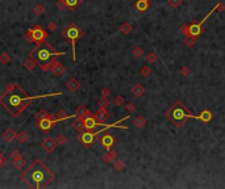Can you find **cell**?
Wrapping results in <instances>:
<instances>
[{
  "label": "cell",
  "mask_w": 225,
  "mask_h": 189,
  "mask_svg": "<svg viewBox=\"0 0 225 189\" xmlns=\"http://www.w3.org/2000/svg\"><path fill=\"white\" fill-rule=\"evenodd\" d=\"M21 180L27 184L29 188L33 189H41L46 188L47 185L55 180V175L49 168L46 164H43L40 159H36L28 169L22 172Z\"/></svg>",
  "instance_id": "6da1fadb"
},
{
  "label": "cell",
  "mask_w": 225,
  "mask_h": 189,
  "mask_svg": "<svg viewBox=\"0 0 225 189\" xmlns=\"http://www.w3.org/2000/svg\"><path fill=\"white\" fill-rule=\"evenodd\" d=\"M18 88H20V87H18ZM16 91L11 92V93H7L6 92L4 95L0 96V104H2L4 106V109H6L11 116H13V117H17L20 113H22L29 106L31 101L33 100V97H31L25 91H22L21 95L16 93Z\"/></svg>",
  "instance_id": "7a4b0ae2"
},
{
  "label": "cell",
  "mask_w": 225,
  "mask_h": 189,
  "mask_svg": "<svg viewBox=\"0 0 225 189\" xmlns=\"http://www.w3.org/2000/svg\"><path fill=\"white\" fill-rule=\"evenodd\" d=\"M166 117H167L175 126L182 128V126L187 122V120L198 118V116H194L182 101H175V103L166 110Z\"/></svg>",
  "instance_id": "3957f363"
},
{
  "label": "cell",
  "mask_w": 225,
  "mask_h": 189,
  "mask_svg": "<svg viewBox=\"0 0 225 189\" xmlns=\"http://www.w3.org/2000/svg\"><path fill=\"white\" fill-rule=\"evenodd\" d=\"M66 53H61V51H55L53 47L46 42L42 43H37V47L33 49L31 51V58H33L34 55L37 57V61L41 63H46L51 57H58V55H65Z\"/></svg>",
  "instance_id": "277c9868"
},
{
  "label": "cell",
  "mask_w": 225,
  "mask_h": 189,
  "mask_svg": "<svg viewBox=\"0 0 225 189\" xmlns=\"http://www.w3.org/2000/svg\"><path fill=\"white\" fill-rule=\"evenodd\" d=\"M63 37L68 40L71 42V46H72V58L76 59V41L83 36V30L76 25V24H70L65 30L62 32Z\"/></svg>",
  "instance_id": "5b68a950"
},
{
  "label": "cell",
  "mask_w": 225,
  "mask_h": 189,
  "mask_svg": "<svg viewBox=\"0 0 225 189\" xmlns=\"http://www.w3.org/2000/svg\"><path fill=\"white\" fill-rule=\"evenodd\" d=\"M47 37V33L43 30V29L40 26V25H36L33 29H31L27 34H25V38L29 40L31 42H34V43H42L45 42Z\"/></svg>",
  "instance_id": "8992f818"
},
{
  "label": "cell",
  "mask_w": 225,
  "mask_h": 189,
  "mask_svg": "<svg viewBox=\"0 0 225 189\" xmlns=\"http://www.w3.org/2000/svg\"><path fill=\"white\" fill-rule=\"evenodd\" d=\"M58 122L55 116H49V117L46 118H42V120H37V128L41 130V132H50V130L53 129V126H54L55 124Z\"/></svg>",
  "instance_id": "52a82bcc"
},
{
  "label": "cell",
  "mask_w": 225,
  "mask_h": 189,
  "mask_svg": "<svg viewBox=\"0 0 225 189\" xmlns=\"http://www.w3.org/2000/svg\"><path fill=\"white\" fill-rule=\"evenodd\" d=\"M50 71L53 72L54 76H63L66 74V67L62 65V63L58 59H51L50 61Z\"/></svg>",
  "instance_id": "ba28073f"
},
{
  "label": "cell",
  "mask_w": 225,
  "mask_h": 189,
  "mask_svg": "<svg viewBox=\"0 0 225 189\" xmlns=\"http://www.w3.org/2000/svg\"><path fill=\"white\" fill-rule=\"evenodd\" d=\"M96 137H97L96 132H92V130H86V132L80 133L79 140L83 144H86V146H91V144L94 143V140H95Z\"/></svg>",
  "instance_id": "9c48e42d"
},
{
  "label": "cell",
  "mask_w": 225,
  "mask_h": 189,
  "mask_svg": "<svg viewBox=\"0 0 225 189\" xmlns=\"http://www.w3.org/2000/svg\"><path fill=\"white\" fill-rule=\"evenodd\" d=\"M57 146H58V143H57V140L53 137H46L45 139L42 140V143H41V147L45 150L47 154H51L57 148Z\"/></svg>",
  "instance_id": "30bf717a"
},
{
  "label": "cell",
  "mask_w": 225,
  "mask_h": 189,
  "mask_svg": "<svg viewBox=\"0 0 225 189\" xmlns=\"http://www.w3.org/2000/svg\"><path fill=\"white\" fill-rule=\"evenodd\" d=\"M188 32H190V36L199 37L204 32V29L202 28V25H199V22L196 20H194L192 24H188Z\"/></svg>",
  "instance_id": "8fae6325"
},
{
  "label": "cell",
  "mask_w": 225,
  "mask_h": 189,
  "mask_svg": "<svg viewBox=\"0 0 225 189\" xmlns=\"http://www.w3.org/2000/svg\"><path fill=\"white\" fill-rule=\"evenodd\" d=\"M95 117H96L97 122H99L100 126H104V121L109 118V113H108V110H107V108H100L96 112Z\"/></svg>",
  "instance_id": "7c38bea8"
},
{
  "label": "cell",
  "mask_w": 225,
  "mask_h": 189,
  "mask_svg": "<svg viewBox=\"0 0 225 189\" xmlns=\"http://www.w3.org/2000/svg\"><path fill=\"white\" fill-rule=\"evenodd\" d=\"M83 121H84V125H86L87 130H95V128L99 125V122H97V120L95 117V114L87 116L86 118H83Z\"/></svg>",
  "instance_id": "4fadbf2b"
},
{
  "label": "cell",
  "mask_w": 225,
  "mask_h": 189,
  "mask_svg": "<svg viewBox=\"0 0 225 189\" xmlns=\"http://www.w3.org/2000/svg\"><path fill=\"white\" fill-rule=\"evenodd\" d=\"M100 143H101L103 147H105L107 150H108L115 144V137L112 134H104L100 138Z\"/></svg>",
  "instance_id": "5bb4252c"
},
{
  "label": "cell",
  "mask_w": 225,
  "mask_h": 189,
  "mask_svg": "<svg viewBox=\"0 0 225 189\" xmlns=\"http://www.w3.org/2000/svg\"><path fill=\"white\" fill-rule=\"evenodd\" d=\"M151 3H153V0H137L136 2V9L140 12H145L146 9H148Z\"/></svg>",
  "instance_id": "9a60e30c"
},
{
  "label": "cell",
  "mask_w": 225,
  "mask_h": 189,
  "mask_svg": "<svg viewBox=\"0 0 225 189\" xmlns=\"http://www.w3.org/2000/svg\"><path fill=\"white\" fill-rule=\"evenodd\" d=\"M72 128H74L78 133H83V132H86V125H84V121H83V118H75L74 121H72Z\"/></svg>",
  "instance_id": "2e32d148"
},
{
  "label": "cell",
  "mask_w": 225,
  "mask_h": 189,
  "mask_svg": "<svg viewBox=\"0 0 225 189\" xmlns=\"http://www.w3.org/2000/svg\"><path fill=\"white\" fill-rule=\"evenodd\" d=\"M16 135H17V133L14 132V130L12 129V128H8L6 132L3 133V139L6 140L7 143H11L13 139H16Z\"/></svg>",
  "instance_id": "e0dca14e"
},
{
  "label": "cell",
  "mask_w": 225,
  "mask_h": 189,
  "mask_svg": "<svg viewBox=\"0 0 225 189\" xmlns=\"http://www.w3.org/2000/svg\"><path fill=\"white\" fill-rule=\"evenodd\" d=\"M145 87L142 85V84H140V83H137V84H134L133 85V88H132V93H133V96L134 97H142V96L145 95Z\"/></svg>",
  "instance_id": "ac0fdd59"
},
{
  "label": "cell",
  "mask_w": 225,
  "mask_h": 189,
  "mask_svg": "<svg viewBox=\"0 0 225 189\" xmlns=\"http://www.w3.org/2000/svg\"><path fill=\"white\" fill-rule=\"evenodd\" d=\"M115 159H117V152L115 151V150L108 148L107 150V154L103 156V160H104L105 163H113Z\"/></svg>",
  "instance_id": "d6986e66"
},
{
  "label": "cell",
  "mask_w": 225,
  "mask_h": 189,
  "mask_svg": "<svg viewBox=\"0 0 225 189\" xmlns=\"http://www.w3.org/2000/svg\"><path fill=\"white\" fill-rule=\"evenodd\" d=\"M66 85H67V88L70 89L71 92H76L78 89L80 88V81L78 80L76 77H71V79L67 81V84H66Z\"/></svg>",
  "instance_id": "ffe728a7"
},
{
  "label": "cell",
  "mask_w": 225,
  "mask_h": 189,
  "mask_svg": "<svg viewBox=\"0 0 225 189\" xmlns=\"http://www.w3.org/2000/svg\"><path fill=\"white\" fill-rule=\"evenodd\" d=\"M119 30H120V33H121V34H124V36H128V34H130V33L133 32V25H132L130 22H123V24H121V25H120Z\"/></svg>",
  "instance_id": "44dd1931"
},
{
  "label": "cell",
  "mask_w": 225,
  "mask_h": 189,
  "mask_svg": "<svg viewBox=\"0 0 225 189\" xmlns=\"http://www.w3.org/2000/svg\"><path fill=\"white\" fill-rule=\"evenodd\" d=\"M90 114H91V112L87 109V106H84V105L78 106L76 113H75V116H76V117H79V118H86L87 116H90Z\"/></svg>",
  "instance_id": "7402d4cb"
},
{
  "label": "cell",
  "mask_w": 225,
  "mask_h": 189,
  "mask_svg": "<svg viewBox=\"0 0 225 189\" xmlns=\"http://www.w3.org/2000/svg\"><path fill=\"white\" fill-rule=\"evenodd\" d=\"M196 120H200L202 122H205V124H207V122H209V121L212 120V113L209 112L208 109H205V110H203V112L198 116Z\"/></svg>",
  "instance_id": "603a6c76"
},
{
  "label": "cell",
  "mask_w": 225,
  "mask_h": 189,
  "mask_svg": "<svg viewBox=\"0 0 225 189\" xmlns=\"http://www.w3.org/2000/svg\"><path fill=\"white\" fill-rule=\"evenodd\" d=\"M133 124L137 129H144L146 126V118L144 117V116H137V117L134 118Z\"/></svg>",
  "instance_id": "cb8c5ba5"
},
{
  "label": "cell",
  "mask_w": 225,
  "mask_h": 189,
  "mask_svg": "<svg viewBox=\"0 0 225 189\" xmlns=\"http://www.w3.org/2000/svg\"><path fill=\"white\" fill-rule=\"evenodd\" d=\"M28 139H29V135H28L27 132H24V130H20L16 135V140L18 143H27Z\"/></svg>",
  "instance_id": "d4e9b609"
},
{
  "label": "cell",
  "mask_w": 225,
  "mask_h": 189,
  "mask_svg": "<svg viewBox=\"0 0 225 189\" xmlns=\"http://www.w3.org/2000/svg\"><path fill=\"white\" fill-rule=\"evenodd\" d=\"M13 166H14V168H16V169H22L24 167L27 166V160L22 156H18L17 159H14V160H13Z\"/></svg>",
  "instance_id": "484cf974"
},
{
  "label": "cell",
  "mask_w": 225,
  "mask_h": 189,
  "mask_svg": "<svg viewBox=\"0 0 225 189\" xmlns=\"http://www.w3.org/2000/svg\"><path fill=\"white\" fill-rule=\"evenodd\" d=\"M153 74V71H151V69L149 66H142L141 67V70H140V75L142 76V77H145V79H148V77H150V75Z\"/></svg>",
  "instance_id": "4316f807"
},
{
  "label": "cell",
  "mask_w": 225,
  "mask_h": 189,
  "mask_svg": "<svg viewBox=\"0 0 225 189\" xmlns=\"http://www.w3.org/2000/svg\"><path fill=\"white\" fill-rule=\"evenodd\" d=\"M132 54H133V57L136 58V59H141V58L144 57V49L141 46H136L133 50H132Z\"/></svg>",
  "instance_id": "83f0119b"
},
{
  "label": "cell",
  "mask_w": 225,
  "mask_h": 189,
  "mask_svg": "<svg viewBox=\"0 0 225 189\" xmlns=\"http://www.w3.org/2000/svg\"><path fill=\"white\" fill-rule=\"evenodd\" d=\"M9 62H11V55L6 51L2 53V54H0V63H2L3 66H8Z\"/></svg>",
  "instance_id": "f1b7e54d"
},
{
  "label": "cell",
  "mask_w": 225,
  "mask_h": 189,
  "mask_svg": "<svg viewBox=\"0 0 225 189\" xmlns=\"http://www.w3.org/2000/svg\"><path fill=\"white\" fill-rule=\"evenodd\" d=\"M97 104H99L100 108H108V106L111 105V101L108 97H105V96H101V97L99 99V101H97Z\"/></svg>",
  "instance_id": "f546056e"
},
{
  "label": "cell",
  "mask_w": 225,
  "mask_h": 189,
  "mask_svg": "<svg viewBox=\"0 0 225 189\" xmlns=\"http://www.w3.org/2000/svg\"><path fill=\"white\" fill-rule=\"evenodd\" d=\"M158 61V55L155 54L154 51H150L149 54H146V62L150 63V65H153V63H155Z\"/></svg>",
  "instance_id": "4dcf8cb0"
},
{
  "label": "cell",
  "mask_w": 225,
  "mask_h": 189,
  "mask_svg": "<svg viewBox=\"0 0 225 189\" xmlns=\"http://www.w3.org/2000/svg\"><path fill=\"white\" fill-rule=\"evenodd\" d=\"M70 117H71V116H68V114L66 113V110H63V109L58 110V113L55 114L57 121H63V120H67V118H70Z\"/></svg>",
  "instance_id": "1f68e13d"
},
{
  "label": "cell",
  "mask_w": 225,
  "mask_h": 189,
  "mask_svg": "<svg viewBox=\"0 0 225 189\" xmlns=\"http://www.w3.org/2000/svg\"><path fill=\"white\" fill-rule=\"evenodd\" d=\"M196 40L198 37H194V36H190V37H184V43L187 47H192L195 43H196Z\"/></svg>",
  "instance_id": "d6a6232c"
},
{
  "label": "cell",
  "mask_w": 225,
  "mask_h": 189,
  "mask_svg": "<svg viewBox=\"0 0 225 189\" xmlns=\"http://www.w3.org/2000/svg\"><path fill=\"white\" fill-rule=\"evenodd\" d=\"M36 66H37V62L34 61L33 58H29V59L25 61V63H24V67H25V69H28V70H33Z\"/></svg>",
  "instance_id": "836d02e7"
},
{
  "label": "cell",
  "mask_w": 225,
  "mask_h": 189,
  "mask_svg": "<svg viewBox=\"0 0 225 189\" xmlns=\"http://www.w3.org/2000/svg\"><path fill=\"white\" fill-rule=\"evenodd\" d=\"M113 104H115L116 106H121V105H124V104H125V99H124V96H123V95H116V96H115V99H113Z\"/></svg>",
  "instance_id": "e575fe53"
},
{
  "label": "cell",
  "mask_w": 225,
  "mask_h": 189,
  "mask_svg": "<svg viewBox=\"0 0 225 189\" xmlns=\"http://www.w3.org/2000/svg\"><path fill=\"white\" fill-rule=\"evenodd\" d=\"M33 12H34V14H37V16H41V14H43V12H45V7H43L42 4H36L33 8Z\"/></svg>",
  "instance_id": "d590c367"
},
{
  "label": "cell",
  "mask_w": 225,
  "mask_h": 189,
  "mask_svg": "<svg viewBox=\"0 0 225 189\" xmlns=\"http://www.w3.org/2000/svg\"><path fill=\"white\" fill-rule=\"evenodd\" d=\"M67 2V8L71 9V11H74V9H76V7L79 6L80 0H66Z\"/></svg>",
  "instance_id": "8d00e7d4"
},
{
  "label": "cell",
  "mask_w": 225,
  "mask_h": 189,
  "mask_svg": "<svg viewBox=\"0 0 225 189\" xmlns=\"http://www.w3.org/2000/svg\"><path fill=\"white\" fill-rule=\"evenodd\" d=\"M113 166H115V168L117 169V171H124V169H125V164L123 163L121 159H115Z\"/></svg>",
  "instance_id": "74e56055"
},
{
  "label": "cell",
  "mask_w": 225,
  "mask_h": 189,
  "mask_svg": "<svg viewBox=\"0 0 225 189\" xmlns=\"http://www.w3.org/2000/svg\"><path fill=\"white\" fill-rule=\"evenodd\" d=\"M49 112L47 110H45V109H40L38 112L36 113V118L37 120H42V118H46V117H49Z\"/></svg>",
  "instance_id": "f35d334b"
},
{
  "label": "cell",
  "mask_w": 225,
  "mask_h": 189,
  "mask_svg": "<svg viewBox=\"0 0 225 189\" xmlns=\"http://www.w3.org/2000/svg\"><path fill=\"white\" fill-rule=\"evenodd\" d=\"M55 140H57L58 146H62V144H65V143L67 142V138H66L63 134H58V135H57V138H55Z\"/></svg>",
  "instance_id": "ab89813d"
},
{
  "label": "cell",
  "mask_w": 225,
  "mask_h": 189,
  "mask_svg": "<svg viewBox=\"0 0 225 189\" xmlns=\"http://www.w3.org/2000/svg\"><path fill=\"white\" fill-rule=\"evenodd\" d=\"M180 33L184 36V37H190V32H188V24H183L182 26L179 28Z\"/></svg>",
  "instance_id": "60d3db41"
},
{
  "label": "cell",
  "mask_w": 225,
  "mask_h": 189,
  "mask_svg": "<svg viewBox=\"0 0 225 189\" xmlns=\"http://www.w3.org/2000/svg\"><path fill=\"white\" fill-rule=\"evenodd\" d=\"M180 75L184 76V77H188L190 75H191V70H190V67L183 66L182 69H180Z\"/></svg>",
  "instance_id": "b9f144b4"
},
{
  "label": "cell",
  "mask_w": 225,
  "mask_h": 189,
  "mask_svg": "<svg viewBox=\"0 0 225 189\" xmlns=\"http://www.w3.org/2000/svg\"><path fill=\"white\" fill-rule=\"evenodd\" d=\"M7 162H8V158L3 152H0V168H3L4 166H6Z\"/></svg>",
  "instance_id": "7bdbcfd3"
},
{
  "label": "cell",
  "mask_w": 225,
  "mask_h": 189,
  "mask_svg": "<svg viewBox=\"0 0 225 189\" xmlns=\"http://www.w3.org/2000/svg\"><path fill=\"white\" fill-rule=\"evenodd\" d=\"M182 2H183V0H167V3H169L173 8H178L180 4H182Z\"/></svg>",
  "instance_id": "ee69618b"
},
{
  "label": "cell",
  "mask_w": 225,
  "mask_h": 189,
  "mask_svg": "<svg viewBox=\"0 0 225 189\" xmlns=\"http://www.w3.org/2000/svg\"><path fill=\"white\" fill-rule=\"evenodd\" d=\"M125 109H126V112L130 114L132 112H134V110H136V105L133 103H128V104L125 105Z\"/></svg>",
  "instance_id": "f6af8a7d"
},
{
  "label": "cell",
  "mask_w": 225,
  "mask_h": 189,
  "mask_svg": "<svg viewBox=\"0 0 225 189\" xmlns=\"http://www.w3.org/2000/svg\"><path fill=\"white\" fill-rule=\"evenodd\" d=\"M18 156H21V151H20L18 148H17V150H13V151L11 152V159H12V160H14V159H17Z\"/></svg>",
  "instance_id": "bcb514c9"
},
{
  "label": "cell",
  "mask_w": 225,
  "mask_h": 189,
  "mask_svg": "<svg viewBox=\"0 0 225 189\" xmlns=\"http://www.w3.org/2000/svg\"><path fill=\"white\" fill-rule=\"evenodd\" d=\"M57 7L59 9H66L67 8V2H66V0H58V2H57Z\"/></svg>",
  "instance_id": "7dc6e473"
},
{
  "label": "cell",
  "mask_w": 225,
  "mask_h": 189,
  "mask_svg": "<svg viewBox=\"0 0 225 189\" xmlns=\"http://www.w3.org/2000/svg\"><path fill=\"white\" fill-rule=\"evenodd\" d=\"M47 30H49V32H55V30H57V24H55V22H49Z\"/></svg>",
  "instance_id": "c3c4849f"
},
{
  "label": "cell",
  "mask_w": 225,
  "mask_h": 189,
  "mask_svg": "<svg viewBox=\"0 0 225 189\" xmlns=\"http://www.w3.org/2000/svg\"><path fill=\"white\" fill-rule=\"evenodd\" d=\"M109 95H111V89L108 88V87H104V88L101 89V96H105V97H108Z\"/></svg>",
  "instance_id": "681fc988"
},
{
  "label": "cell",
  "mask_w": 225,
  "mask_h": 189,
  "mask_svg": "<svg viewBox=\"0 0 225 189\" xmlns=\"http://www.w3.org/2000/svg\"><path fill=\"white\" fill-rule=\"evenodd\" d=\"M0 96H2V91H0Z\"/></svg>",
  "instance_id": "f907efd6"
}]
</instances>
